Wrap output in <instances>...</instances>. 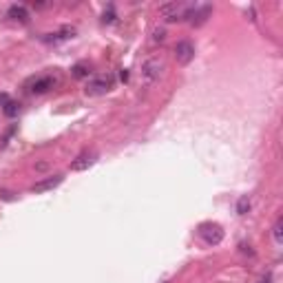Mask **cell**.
I'll return each instance as SVG.
<instances>
[{
  "instance_id": "cell-1",
  "label": "cell",
  "mask_w": 283,
  "mask_h": 283,
  "mask_svg": "<svg viewBox=\"0 0 283 283\" xmlns=\"http://www.w3.org/2000/svg\"><path fill=\"white\" fill-rule=\"evenodd\" d=\"M195 5H181V3H166L159 7V16L166 22H177V20H186L191 18V11Z\"/></svg>"
},
{
  "instance_id": "cell-2",
  "label": "cell",
  "mask_w": 283,
  "mask_h": 283,
  "mask_svg": "<svg viewBox=\"0 0 283 283\" xmlns=\"http://www.w3.org/2000/svg\"><path fill=\"white\" fill-rule=\"evenodd\" d=\"M111 88H113V77H109V75H98V77H91V80L86 82L84 93H86V96L98 98V96H107Z\"/></svg>"
},
{
  "instance_id": "cell-3",
  "label": "cell",
  "mask_w": 283,
  "mask_h": 283,
  "mask_svg": "<svg viewBox=\"0 0 283 283\" xmlns=\"http://www.w3.org/2000/svg\"><path fill=\"white\" fill-rule=\"evenodd\" d=\"M55 84H58V77L44 73V75L31 77L29 84H27V88H29V93H33V96H44V93H49Z\"/></svg>"
},
{
  "instance_id": "cell-4",
  "label": "cell",
  "mask_w": 283,
  "mask_h": 283,
  "mask_svg": "<svg viewBox=\"0 0 283 283\" xmlns=\"http://www.w3.org/2000/svg\"><path fill=\"white\" fill-rule=\"evenodd\" d=\"M164 71V60L162 58H148L146 62L142 64V77L146 84H155V82L159 80V75H162Z\"/></svg>"
},
{
  "instance_id": "cell-5",
  "label": "cell",
  "mask_w": 283,
  "mask_h": 283,
  "mask_svg": "<svg viewBox=\"0 0 283 283\" xmlns=\"http://www.w3.org/2000/svg\"><path fill=\"white\" fill-rule=\"evenodd\" d=\"M199 237L210 246H217L224 239V230H221L219 224H202L199 226Z\"/></svg>"
},
{
  "instance_id": "cell-6",
  "label": "cell",
  "mask_w": 283,
  "mask_h": 283,
  "mask_svg": "<svg viewBox=\"0 0 283 283\" xmlns=\"http://www.w3.org/2000/svg\"><path fill=\"white\" fill-rule=\"evenodd\" d=\"M193 58H195V47H193L191 42L181 40V42L175 44V60L179 64H188Z\"/></svg>"
},
{
  "instance_id": "cell-7",
  "label": "cell",
  "mask_w": 283,
  "mask_h": 283,
  "mask_svg": "<svg viewBox=\"0 0 283 283\" xmlns=\"http://www.w3.org/2000/svg\"><path fill=\"white\" fill-rule=\"evenodd\" d=\"M62 179H64L62 175L47 177V179H42V181H36V184L31 186V191H33V193H44V191H51V188H55V186H60V184H62Z\"/></svg>"
},
{
  "instance_id": "cell-8",
  "label": "cell",
  "mask_w": 283,
  "mask_h": 283,
  "mask_svg": "<svg viewBox=\"0 0 283 283\" xmlns=\"http://www.w3.org/2000/svg\"><path fill=\"white\" fill-rule=\"evenodd\" d=\"M98 159L96 153H82L80 157H75L73 162H71V170H86L88 166H93Z\"/></svg>"
},
{
  "instance_id": "cell-9",
  "label": "cell",
  "mask_w": 283,
  "mask_h": 283,
  "mask_svg": "<svg viewBox=\"0 0 283 283\" xmlns=\"http://www.w3.org/2000/svg\"><path fill=\"white\" fill-rule=\"evenodd\" d=\"M73 36H75V29H73V27H62L60 31L44 36V42H62V40H69V38H73Z\"/></svg>"
},
{
  "instance_id": "cell-10",
  "label": "cell",
  "mask_w": 283,
  "mask_h": 283,
  "mask_svg": "<svg viewBox=\"0 0 283 283\" xmlns=\"http://www.w3.org/2000/svg\"><path fill=\"white\" fill-rule=\"evenodd\" d=\"M7 16L11 20L22 22V25H27V22H29V11H27V7H22V5H11L9 11H7Z\"/></svg>"
},
{
  "instance_id": "cell-11",
  "label": "cell",
  "mask_w": 283,
  "mask_h": 283,
  "mask_svg": "<svg viewBox=\"0 0 283 283\" xmlns=\"http://www.w3.org/2000/svg\"><path fill=\"white\" fill-rule=\"evenodd\" d=\"M18 113H20V104L18 102H11V100H9V102L5 104V115H7V118H16Z\"/></svg>"
},
{
  "instance_id": "cell-12",
  "label": "cell",
  "mask_w": 283,
  "mask_h": 283,
  "mask_svg": "<svg viewBox=\"0 0 283 283\" xmlns=\"http://www.w3.org/2000/svg\"><path fill=\"white\" fill-rule=\"evenodd\" d=\"M272 235H274V241H276V243H281V241H283V217H279V219L274 221Z\"/></svg>"
},
{
  "instance_id": "cell-13",
  "label": "cell",
  "mask_w": 283,
  "mask_h": 283,
  "mask_svg": "<svg viewBox=\"0 0 283 283\" xmlns=\"http://www.w3.org/2000/svg\"><path fill=\"white\" fill-rule=\"evenodd\" d=\"M248 208H250V202H248V197H241L239 204H237V213H239V215H246Z\"/></svg>"
},
{
  "instance_id": "cell-14",
  "label": "cell",
  "mask_w": 283,
  "mask_h": 283,
  "mask_svg": "<svg viewBox=\"0 0 283 283\" xmlns=\"http://www.w3.org/2000/svg\"><path fill=\"white\" fill-rule=\"evenodd\" d=\"M73 75H75V77H84V75H88L86 66H84V64H77V66H73Z\"/></svg>"
},
{
  "instance_id": "cell-15",
  "label": "cell",
  "mask_w": 283,
  "mask_h": 283,
  "mask_svg": "<svg viewBox=\"0 0 283 283\" xmlns=\"http://www.w3.org/2000/svg\"><path fill=\"white\" fill-rule=\"evenodd\" d=\"M164 38H166V31H164V29H155V31H153V40H155V42H162Z\"/></svg>"
},
{
  "instance_id": "cell-16",
  "label": "cell",
  "mask_w": 283,
  "mask_h": 283,
  "mask_svg": "<svg viewBox=\"0 0 283 283\" xmlns=\"http://www.w3.org/2000/svg\"><path fill=\"white\" fill-rule=\"evenodd\" d=\"M104 22H113L115 20V14H113V7H109V14L104 11V18H102Z\"/></svg>"
},
{
  "instance_id": "cell-17",
  "label": "cell",
  "mask_w": 283,
  "mask_h": 283,
  "mask_svg": "<svg viewBox=\"0 0 283 283\" xmlns=\"http://www.w3.org/2000/svg\"><path fill=\"white\" fill-rule=\"evenodd\" d=\"M270 281H272V274H270V272H265V274L261 276V281H259V283H270Z\"/></svg>"
},
{
  "instance_id": "cell-18",
  "label": "cell",
  "mask_w": 283,
  "mask_h": 283,
  "mask_svg": "<svg viewBox=\"0 0 283 283\" xmlns=\"http://www.w3.org/2000/svg\"><path fill=\"white\" fill-rule=\"evenodd\" d=\"M9 102V98H7V93H0V104H7Z\"/></svg>"
},
{
  "instance_id": "cell-19",
  "label": "cell",
  "mask_w": 283,
  "mask_h": 283,
  "mask_svg": "<svg viewBox=\"0 0 283 283\" xmlns=\"http://www.w3.org/2000/svg\"><path fill=\"white\" fill-rule=\"evenodd\" d=\"M164 283H170V281H164Z\"/></svg>"
}]
</instances>
